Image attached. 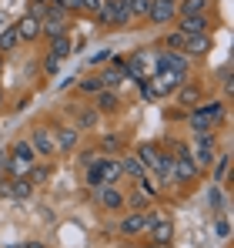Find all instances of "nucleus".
I'll use <instances>...</instances> for the list:
<instances>
[{"instance_id": "obj_13", "label": "nucleus", "mask_w": 234, "mask_h": 248, "mask_svg": "<svg viewBox=\"0 0 234 248\" xmlns=\"http://www.w3.org/2000/svg\"><path fill=\"white\" fill-rule=\"evenodd\" d=\"M71 118H74V127L77 131H90L97 127V108H80V104H71Z\"/></svg>"}, {"instance_id": "obj_9", "label": "nucleus", "mask_w": 234, "mask_h": 248, "mask_svg": "<svg viewBox=\"0 0 234 248\" xmlns=\"http://www.w3.org/2000/svg\"><path fill=\"white\" fill-rule=\"evenodd\" d=\"M174 97H177V108H184V111H191V108H197L201 101H204V91H201V84H194L191 78L181 84L177 91H174Z\"/></svg>"}, {"instance_id": "obj_23", "label": "nucleus", "mask_w": 234, "mask_h": 248, "mask_svg": "<svg viewBox=\"0 0 234 248\" xmlns=\"http://www.w3.org/2000/svg\"><path fill=\"white\" fill-rule=\"evenodd\" d=\"M120 171H124V178H131V181H141L147 171L144 165L137 161V155H127V158H120Z\"/></svg>"}, {"instance_id": "obj_38", "label": "nucleus", "mask_w": 234, "mask_h": 248, "mask_svg": "<svg viewBox=\"0 0 234 248\" xmlns=\"http://www.w3.org/2000/svg\"><path fill=\"white\" fill-rule=\"evenodd\" d=\"M47 7H50V3H37V0H30V10H27V14H30V17H47Z\"/></svg>"}, {"instance_id": "obj_14", "label": "nucleus", "mask_w": 234, "mask_h": 248, "mask_svg": "<svg viewBox=\"0 0 234 248\" xmlns=\"http://www.w3.org/2000/svg\"><path fill=\"white\" fill-rule=\"evenodd\" d=\"M54 138H57V151H74L80 131L74 124H57V127H54Z\"/></svg>"}, {"instance_id": "obj_16", "label": "nucleus", "mask_w": 234, "mask_h": 248, "mask_svg": "<svg viewBox=\"0 0 234 248\" xmlns=\"http://www.w3.org/2000/svg\"><path fill=\"white\" fill-rule=\"evenodd\" d=\"M117 232H120L124 238L141 235V232H144V211H131V215H124V218L117 221Z\"/></svg>"}, {"instance_id": "obj_41", "label": "nucleus", "mask_w": 234, "mask_h": 248, "mask_svg": "<svg viewBox=\"0 0 234 248\" xmlns=\"http://www.w3.org/2000/svg\"><path fill=\"white\" fill-rule=\"evenodd\" d=\"M214 232H218V238H228V235H231V225H228V221L221 218V221L214 225Z\"/></svg>"}, {"instance_id": "obj_21", "label": "nucleus", "mask_w": 234, "mask_h": 248, "mask_svg": "<svg viewBox=\"0 0 234 248\" xmlns=\"http://www.w3.org/2000/svg\"><path fill=\"white\" fill-rule=\"evenodd\" d=\"M147 235H151V242H174V221L171 218H161L157 225L147 228Z\"/></svg>"}, {"instance_id": "obj_42", "label": "nucleus", "mask_w": 234, "mask_h": 248, "mask_svg": "<svg viewBox=\"0 0 234 248\" xmlns=\"http://www.w3.org/2000/svg\"><path fill=\"white\" fill-rule=\"evenodd\" d=\"M57 67H60V61H54V57L47 54V57H44V71H47V74H54Z\"/></svg>"}, {"instance_id": "obj_49", "label": "nucleus", "mask_w": 234, "mask_h": 248, "mask_svg": "<svg viewBox=\"0 0 234 248\" xmlns=\"http://www.w3.org/2000/svg\"><path fill=\"white\" fill-rule=\"evenodd\" d=\"M144 248H154V245H144Z\"/></svg>"}, {"instance_id": "obj_26", "label": "nucleus", "mask_w": 234, "mask_h": 248, "mask_svg": "<svg viewBox=\"0 0 234 248\" xmlns=\"http://www.w3.org/2000/svg\"><path fill=\"white\" fill-rule=\"evenodd\" d=\"M228 171H231V155L214 158V165H211V178H214V185H221V181L228 178Z\"/></svg>"}, {"instance_id": "obj_3", "label": "nucleus", "mask_w": 234, "mask_h": 248, "mask_svg": "<svg viewBox=\"0 0 234 248\" xmlns=\"http://www.w3.org/2000/svg\"><path fill=\"white\" fill-rule=\"evenodd\" d=\"M147 81H151V87H154V94L157 97H167V94H174L181 84L188 81V74H177V71H151L147 74Z\"/></svg>"}, {"instance_id": "obj_34", "label": "nucleus", "mask_w": 234, "mask_h": 248, "mask_svg": "<svg viewBox=\"0 0 234 248\" xmlns=\"http://www.w3.org/2000/svg\"><path fill=\"white\" fill-rule=\"evenodd\" d=\"M161 44H164V50H181V47H184V34H181V31H171Z\"/></svg>"}, {"instance_id": "obj_11", "label": "nucleus", "mask_w": 234, "mask_h": 248, "mask_svg": "<svg viewBox=\"0 0 234 248\" xmlns=\"http://www.w3.org/2000/svg\"><path fill=\"white\" fill-rule=\"evenodd\" d=\"M97 171H101V181H104V185H117V181L124 178L120 158H111V155H101V158H97Z\"/></svg>"}, {"instance_id": "obj_47", "label": "nucleus", "mask_w": 234, "mask_h": 248, "mask_svg": "<svg viewBox=\"0 0 234 248\" xmlns=\"http://www.w3.org/2000/svg\"><path fill=\"white\" fill-rule=\"evenodd\" d=\"M37 3H50V0H37Z\"/></svg>"}, {"instance_id": "obj_33", "label": "nucleus", "mask_w": 234, "mask_h": 248, "mask_svg": "<svg viewBox=\"0 0 234 248\" xmlns=\"http://www.w3.org/2000/svg\"><path fill=\"white\" fill-rule=\"evenodd\" d=\"M151 10V0H131V20H144Z\"/></svg>"}, {"instance_id": "obj_27", "label": "nucleus", "mask_w": 234, "mask_h": 248, "mask_svg": "<svg viewBox=\"0 0 234 248\" xmlns=\"http://www.w3.org/2000/svg\"><path fill=\"white\" fill-rule=\"evenodd\" d=\"M101 24H104V31H114V17H117V7H114V0H104V7L94 14Z\"/></svg>"}, {"instance_id": "obj_8", "label": "nucleus", "mask_w": 234, "mask_h": 248, "mask_svg": "<svg viewBox=\"0 0 234 248\" xmlns=\"http://www.w3.org/2000/svg\"><path fill=\"white\" fill-rule=\"evenodd\" d=\"M0 195L24 202V198L34 195V185H30V178H3V181H0Z\"/></svg>"}, {"instance_id": "obj_10", "label": "nucleus", "mask_w": 234, "mask_h": 248, "mask_svg": "<svg viewBox=\"0 0 234 248\" xmlns=\"http://www.w3.org/2000/svg\"><path fill=\"white\" fill-rule=\"evenodd\" d=\"M94 198H97V205L104 208V211H120V208H124V195H120L117 185H101V188H94Z\"/></svg>"}, {"instance_id": "obj_39", "label": "nucleus", "mask_w": 234, "mask_h": 248, "mask_svg": "<svg viewBox=\"0 0 234 248\" xmlns=\"http://www.w3.org/2000/svg\"><path fill=\"white\" fill-rule=\"evenodd\" d=\"M111 54H114V50H107V47H104V50L90 54V64H94V67H97V64H107V61H111Z\"/></svg>"}, {"instance_id": "obj_29", "label": "nucleus", "mask_w": 234, "mask_h": 248, "mask_svg": "<svg viewBox=\"0 0 234 248\" xmlns=\"http://www.w3.org/2000/svg\"><path fill=\"white\" fill-rule=\"evenodd\" d=\"M97 148H101V155H117V151L124 148V141H120V134H117V131H111V134H104V138H101V144H97Z\"/></svg>"}, {"instance_id": "obj_43", "label": "nucleus", "mask_w": 234, "mask_h": 248, "mask_svg": "<svg viewBox=\"0 0 234 248\" xmlns=\"http://www.w3.org/2000/svg\"><path fill=\"white\" fill-rule=\"evenodd\" d=\"M3 178H7V151L0 148V181H3Z\"/></svg>"}, {"instance_id": "obj_44", "label": "nucleus", "mask_w": 234, "mask_h": 248, "mask_svg": "<svg viewBox=\"0 0 234 248\" xmlns=\"http://www.w3.org/2000/svg\"><path fill=\"white\" fill-rule=\"evenodd\" d=\"M24 248H47L44 242H24Z\"/></svg>"}, {"instance_id": "obj_1", "label": "nucleus", "mask_w": 234, "mask_h": 248, "mask_svg": "<svg viewBox=\"0 0 234 248\" xmlns=\"http://www.w3.org/2000/svg\"><path fill=\"white\" fill-rule=\"evenodd\" d=\"M137 161L144 165V171L147 174H154V178H161L164 171H171V155L164 151V148H157L154 141H144V144H137Z\"/></svg>"}, {"instance_id": "obj_12", "label": "nucleus", "mask_w": 234, "mask_h": 248, "mask_svg": "<svg viewBox=\"0 0 234 248\" xmlns=\"http://www.w3.org/2000/svg\"><path fill=\"white\" fill-rule=\"evenodd\" d=\"M14 31H17L20 44H34V41H40V20H37V17H30V14H24V17L14 24Z\"/></svg>"}, {"instance_id": "obj_18", "label": "nucleus", "mask_w": 234, "mask_h": 248, "mask_svg": "<svg viewBox=\"0 0 234 248\" xmlns=\"http://www.w3.org/2000/svg\"><path fill=\"white\" fill-rule=\"evenodd\" d=\"M71 31V24L67 20H57V17H40V37H64Z\"/></svg>"}, {"instance_id": "obj_22", "label": "nucleus", "mask_w": 234, "mask_h": 248, "mask_svg": "<svg viewBox=\"0 0 234 248\" xmlns=\"http://www.w3.org/2000/svg\"><path fill=\"white\" fill-rule=\"evenodd\" d=\"M71 54H74V41H71V34L50 41V57H54V61H64V57H71Z\"/></svg>"}, {"instance_id": "obj_37", "label": "nucleus", "mask_w": 234, "mask_h": 248, "mask_svg": "<svg viewBox=\"0 0 234 248\" xmlns=\"http://www.w3.org/2000/svg\"><path fill=\"white\" fill-rule=\"evenodd\" d=\"M134 84L141 87V94H144L147 101H157V94H154V87H151V81H147V78H141V81H134Z\"/></svg>"}, {"instance_id": "obj_48", "label": "nucleus", "mask_w": 234, "mask_h": 248, "mask_svg": "<svg viewBox=\"0 0 234 248\" xmlns=\"http://www.w3.org/2000/svg\"><path fill=\"white\" fill-rule=\"evenodd\" d=\"M10 248H24V245H10Z\"/></svg>"}, {"instance_id": "obj_2", "label": "nucleus", "mask_w": 234, "mask_h": 248, "mask_svg": "<svg viewBox=\"0 0 234 248\" xmlns=\"http://www.w3.org/2000/svg\"><path fill=\"white\" fill-rule=\"evenodd\" d=\"M27 141H30V148H34L37 158H54L57 155V138H54V131L47 124H34Z\"/></svg>"}, {"instance_id": "obj_4", "label": "nucleus", "mask_w": 234, "mask_h": 248, "mask_svg": "<svg viewBox=\"0 0 234 248\" xmlns=\"http://www.w3.org/2000/svg\"><path fill=\"white\" fill-rule=\"evenodd\" d=\"M177 71V74H191V57L181 50H154V67L151 71Z\"/></svg>"}, {"instance_id": "obj_15", "label": "nucleus", "mask_w": 234, "mask_h": 248, "mask_svg": "<svg viewBox=\"0 0 234 248\" xmlns=\"http://www.w3.org/2000/svg\"><path fill=\"white\" fill-rule=\"evenodd\" d=\"M94 97H97V101H94L97 114H114V111H120V97H117V91H111V87L97 91Z\"/></svg>"}, {"instance_id": "obj_20", "label": "nucleus", "mask_w": 234, "mask_h": 248, "mask_svg": "<svg viewBox=\"0 0 234 248\" xmlns=\"http://www.w3.org/2000/svg\"><path fill=\"white\" fill-rule=\"evenodd\" d=\"M214 0H177V17H191V14H211Z\"/></svg>"}, {"instance_id": "obj_30", "label": "nucleus", "mask_w": 234, "mask_h": 248, "mask_svg": "<svg viewBox=\"0 0 234 248\" xmlns=\"http://www.w3.org/2000/svg\"><path fill=\"white\" fill-rule=\"evenodd\" d=\"M101 81H104V87H111V91H114L117 84L124 81V71H120V67H111V64H104V71H101Z\"/></svg>"}, {"instance_id": "obj_36", "label": "nucleus", "mask_w": 234, "mask_h": 248, "mask_svg": "<svg viewBox=\"0 0 234 248\" xmlns=\"http://www.w3.org/2000/svg\"><path fill=\"white\" fill-rule=\"evenodd\" d=\"M54 7H60V10H67V14H80V0H50Z\"/></svg>"}, {"instance_id": "obj_24", "label": "nucleus", "mask_w": 234, "mask_h": 248, "mask_svg": "<svg viewBox=\"0 0 234 248\" xmlns=\"http://www.w3.org/2000/svg\"><path fill=\"white\" fill-rule=\"evenodd\" d=\"M50 174H54V168L47 165V161H37V165L30 168V174H27V178H30V185H34V188H40V185H47V181H50Z\"/></svg>"}, {"instance_id": "obj_46", "label": "nucleus", "mask_w": 234, "mask_h": 248, "mask_svg": "<svg viewBox=\"0 0 234 248\" xmlns=\"http://www.w3.org/2000/svg\"><path fill=\"white\" fill-rule=\"evenodd\" d=\"M0 71H3V54H0Z\"/></svg>"}, {"instance_id": "obj_6", "label": "nucleus", "mask_w": 234, "mask_h": 248, "mask_svg": "<svg viewBox=\"0 0 234 248\" xmlns=\"http://www.w3.org/2000/svg\"><path fill=\"white\" fill-rule=\"evenodd\" d=\"M211 50H214V37H211V34H188V37H184V47H181V54H188L191 61L207 57Z\"/></svg>"}, {"instance_id": "obj_31", "label": "nucleus", "mask_w": 234, "mask_h": 248, "mask_svg": "<svg viewBox=\"0 0 234 248\" xmlns=\"http://www.w3.org/2000/svg\"><path fill=\"white\" fill-rule=\"evenodd\" d=\"M77 91H84V94H97V91H104L101 74H87L84 81H77Z\"/></svg>"}, {"instance_id": "obj_35", "label": "nucleus", "mask_w": 234, "mask_h": 248, "mask_svg": "<svg viewBox=\"0 0 234 248\" xmlns=\"http://www.w3.org/2000/svg\"><path fill=\"white\" fill-rule=\"evenodd\" d=\"M207 205L214 208V211H221V205H224V195H221V188H218V185L207 191Z\"/></svg>"}, {"instance_id": "obj_19", "label": "nucleus", "mask_w": 234, "mask_h": 248, "mask_svg": "<svg viewBox=\"0 0 234 248\" xmlns=\"http://www.w3.org/2000/svg\"><path fill=\"white\" fill-rule=\"evenodd\" d=\"M191 158H194V165H197V171H211V165H214V148L211 144H194L191 148Z\"/></svg>"}, {"instance_id": "obj_45", "label": "nucleus", "mask_w": 234, "mask_h": 248, "mask_svg": "<svg viewBox=\"0 0 234 248\" xmlns=\"http://www.w3.org/2000/svg\"><path fill=\"white\" fill-rule=\"evenodd\" d=\"M0 108H3V91H0Z\"/></svg>"}, {"instance_id": "obj_17", "label": "nucleus", "mask_w": 234, "mask_h": 248, "mask_svg": "<svg viewBox=\"0 0 234 248\" xmlns=\"http://www.w3.org/2000/svg\"><path fill=\"white\" fill-rule=\"evenodd\" d=\"M197 111H201L211 124H221L224 118H228V101H201Z\"/></svg>"}, {"instance_id": "obj_28", "label": "nucleus", "mask_w": 234, "mask_h": 248, "mask_svg": "<svg viewBox=\"0 0 234 248\" xmlns=\"http://www.w3.org/2000/svg\"><path fill=\"white\" fill-rule=\"evenodd\" d=\"M17 47H20L17 31H14V27H3V31H0V54H10V50H17Z\"/></svg>"}, {"instance_id": "obj_32", "label": "nucleus", "mask_w": 234, "mask_h": 248, "mask_svg": "<svg viewBox=\"0 0 234 248\" xmlns=\"http://www.w3.org/2000/svg\"><path fill=\"white\" fill-rule=\"evenodd\" d=\"M97 158H101V148H84V151L77 155V165L90 168V165H97Z\"/></svg>"}, {"instance_id": "obj_25", "label": "nucleus", "mask_w": 234, "mask_h": 248, "mask_svg": "<svg viewBox=\"0 0 234 248\" xmlns=\"http://www.w3.org/2000/svg\"><path fill=\"white\" fill-rule=\"evenodd\" d=\"M151 202H154V198H151V195H144V191L137 188V191H131V198H124V208H131V211H147Z\"/></svg>"}, {"instance_id": "obj_7", "label": "nucleus", "mask_w": 234, "mask_h": 248, "mask_svg": "<svg viewBox=\"0 0 234 248\" xmlns=\"http://www.w3.org/2000/svg\"><path fill=\"white\" fill-rule=\"evenodd\" d=\"M177 20V27L174 31H181L184 37L188 34H211V14H191V17H174Z\"/></svg>"}, {"instance_id": "obj_40", "label": "nucleus", "mask_w": 234, "mask_h": 248, "mask_svg": "<svg viewBox=\"0 0 234 248\" xmlns=\"http://www.w3.org/2000/svg\"><path fill=\"white\" fill-rule=\"evenodd\" d=\"M104 7V0H80V10H87V14H97Z\"/></svg>"}, {"instance_id": "obj_5", "label": "nucleus", "mask_w": 234, "mask_h": 248, "mask_svg": "<svg viewBox=\"0 0 234 248\" xmlns=\"http://www.w3.org/2000/svg\"><path fill=\"white\" fill-rule=\"evenodd\" d=\"M177 17V0H151V10L144 20H151L154 27H167Z\"/></svg>"}]
</instances>
